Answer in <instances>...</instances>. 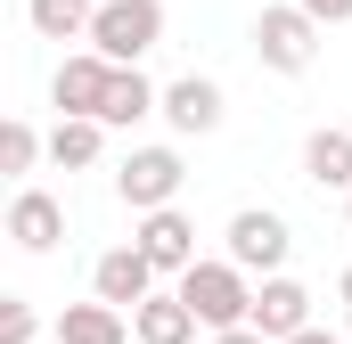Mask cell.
I'll list each match as a JSON object with an SVG mask.
<instances>
[{
  "mask_svg": "<svg viewBox=\"0 0 352 344\" xmlns=\"http://www.w3.org/2000/svg\"><path fill=\"white\" fill-rule=\"evenodd\" d=\"M173 295L197 312V328H213V336H230V328H246V320H254V279H246L230 255H221V262H197Z\"/></svg>",
  "mask_w": 352,
  "mask_h": 344,
  "instance_id": "obj_1",
  "label": "cell"
},
{
  "mask_svg": "<svg viewBox=\"0 0 352 344\" xmlns=\"http://www.w3.org/2000/svg\"><path fill=\"white\" fill-rule=\"evenodd\" d=\"M156 41H164V0H98L90 50H98L107 66H140Z\"/></svg>",
  "mask_w": 352,
  "mask_h": 344,
  "instance_id": "obj_2",
  "label": "cell"
},
{
  "mask_svg": "<svg viewBox=\"0 0 352 344\" xmlns=\"http://www.w3.org/2000/svg\"><path fill=\"white\" fill-rule=\"evenodd\" d=\"M254 58H263L270 74H303V66L320 58V25H311L295 0H270L263 17H254Z\"/></svg>",
  "mask_w": 352,
  "mask_h": 344,
  "instance_id": "obj_3",
  "label": "cell"
},
{
  "mask_svg": "<svg viewBox=\"0 0 352 344\" xmlns=\"http://www.w3.org/2000/svg\"><path fill=\"white\" fill-rule=\"evenodd\" d=\"M180 180H188L180 148H131L123 172H115V197H123L131 213H164V205L180 197Z\"/></svg>",
  "mask_w": 352,
  "mask_h": 344,
  "instance_id": "obj_4",
  "label": "cell"
},
{
  "mask_svg": "<svg viewBox=\"0 0 352 344\" xmlns=\"http://www.w3.org/2000/svg\"><path fill=\"white\" fill-rule=\"evenodd\" d=\"M295 246V230H287V213H270V205H246V213H230V262L254 279H278V262Z\"/></svg>",
  "mask_w": 352,
  "mask_h": 344,
  "instance_id": "obj_5",
  "label": "cell"
},
{
  "mask_svg": "<svg viewBox=\"0 0 352 344\" xmlns=\"http://www.w3.org/2000/svg\"><path fill=\"white\" fill-rule=\"evenodd\" d=\"M131 246L156 262V279H164V270H173V279H188V270H197V222H188L180 205H164V213H140Z\"/></svg>",
  "mask_w": 352,
  "mask_h": 344,
  "instance_id": "obj_6",
  "label": "cell"
},
{
  "mask_svg": "<svg viewBox=\"0 0 352 344\" xmlns=\"http://www.w3.org/2000/svg\"><path fill=\"white\" fill-rule=\"evenodd\" d=\"M90 295L115 303V312H140V303L156 295V262L140 255V246H107V255L90 262Z\"/></svg>",
  "mask_w": 352,
  "mask_h": 344,
  "instance_id": "obj_7",
  "label": "cell"
},
{
  "mask_svg": "<svg viewBox=\"0 0 352 344\" xmlns=\"http://www.w3.org/2000/svg\"><path fill=\"white\" fill-rule=\"evenodd\" d=\"M246 328L270 336V344H295L303 328H311V287H303V279H287V270L263 279V287H254V320H246Z\"/></svg>",
  "mask_w": 352,
  "mask_h": 344,
  "instance_id": "obj_8",
  "label": "cell"
},
{
  "mask_svg": "<svg viewBox=\"0 0 352 344\" xmlns=\"http://www.w3.org/2000/svg\"><path fill=\"white\" fill-rule=\"evenodd\" d=\"M107 83H115V66H107L98 50H74V58L50 74V107H58V115H90V123H98V107H107Z\"/></svg>",
  "mask_w": 352,
  "mask_h": 344,
  "instance_id": "obj_9",
  "label": "cell"
},
{
  "mask_svg": "<svg viewBox=\"0 0 352 344\" xmlns=\"http://www.w3.org/2000/svg\"><path fill=\"white\" fill-rule=\"evenodd\" d=\"M8 238H16L25 255H50V246L66 238V205H58L50 189H16V197H8Z\"/></svg>",
  "mask_w": 352,
  "mask_h": 344,
  "instance_id": "obj_10",
  "label": "cell"
},
{
  "mask_svg": "<svg viewBox=\"0 0 352 344\" xmlns=\"http://www.w3.org/2000/svg\"><path fill=\"white\" fill-rule=\"evenodd\" d=\"M164 123H173L180 140H205V131H221V83H205V74H180L164 90Z\"/></svg>",
  "mask_w": 352,
  "mask_h": 344,
  "instance_id": "obj_11",
  "label": "cell"
},
{
  "mask_svg": "<svg viewBox=\"0 0 352 344\" xmlns=\"http://www.w3.org/2000/svg\"><path fill=\"white\" fill-rule=\"evenodd\" d=\"M140 115H164V90L148 83L140 66H115V83H107V107H98V123H107V131H131Z\"/></svg>",
  "mask_w": 352,
  "mask_h": 344,
  "instance_id": "obj_12",
  "label": "cell"
},
{
  "mask_svg": "<svg viewBox=\"0 0 352 344\" xmlns=\"http://www.w3.org/2000/svg\"><path fill=\"white\" fill-rule=\"evenodd\" d=\"M303 180L311 189H336V197H352V131H311L303 140Z\"/></svg>",
  "mask_w": 352,
  "mask_h": 344,
  "instance_id": "obj_13",
  "label": "cell"
},
{
  "mask_svg": "<svg viewBox=\"0 0 352 344\" xmlns=\"http://www.w3.org/2000/svg\"><path fill=\"white\" fill-rule=\"evenodd\" d=\"M131 344H197V312L180 295H148L131 312Z\"/></svg>",
  "mask_w": 352,
  "mask_h": 344,
  "instance_id": "obj_14",
  "label": "cell"
},
{
  "mask_svg": "<svg viewBox=\"0 0 352 344\" xmlns=\"http://www.w3.org/2000/svg\"><path fill=\"white\" fill-rule=\"evenodd\" d=\"M50 344H131V336H123V312L90 295V303H66L58 312V336Z\"/></svg>",
  "mask_w": 352,
  "mask_h": 344,
  "instance_id": "obj_15",
  "label": "cell"
},
{
  "mask_svg": "<svg viewBox=\"0 0 352 344\" xmlns=\"http://www.w3.org/2000/svg\"><path fill=\"white\" fill-rule=\"evenodd\" d=\"M98 148H107V123H90V115H58V131H50V164H58V172H90V164H98Z\"/></svg>",
  "mask_w": 352,
  "mask_h": 344,
  "instance_id": "obj_16",
  "label": "cell"
},
{
  "mask_svg": "<svg viewBox=\"0 0 352 344\" xmlns=\"http://www.w3.org/2000/svg\"><path fill=\"white\" fill-rule=\"evenodd\" d=\"M90 17H98V0H25V25L41 41H90Z\"/></svg>",
  "mask_w": 352,
  "mask_h": 344,
  "instance_id": "obj_17",
  "label": "cell"
},
{
  "mask_svg": "<svg viewBox=\"0 0 352 344\" xmlns=\"http://www.w3.org/2000/svg\"><path fill=\"white\" fill-rule=\"evenodd\" d=\"M41 156H50V140H41L25 115H8V123H0V172H8V180H25Z\"/></svg>",
  "mask_w": 352,
  "mask_h": 344,
  "instance_id": "obj_18",
  "label": "cell"
},
{
  "mask_svg": "<svg viewBox=\"0 0 352 344\" xmlns=\"http://www.w3.org/2000/svg\"><path fill=\"white\" fill-rule=\"evenodd\" d=\"M0 344H41V320L25 295H0Z\"/></svg>",
  "mask_w": 352,
  "mask_h": 344,
  "instance_id": "obj_19",
  "label": "cell"
},
{
  "mask_svg": "<svg viewBox=\"0 0 352 344\" xmlns=\"http://www.w3.org/2000/svg\"><path fill=\"white\" fill-rule=\"evenodd\" d=\"M295 8H303V17H311L320 33H328V25H344V17H352V0H295Z\"/></svg>",
  "mask_w": 352,
  "mask_h": 344,
  "instance_id": "obj_20",
  "label": "cell"
},
{
  "mask_svg": "<svg viewBox=\"0 0 352 344\" xmlns=\"http://www.w3.org/2000/svg\"><path fill=\"white\" fill-rule=\"evenodd\" d=\"M295 344H352V336H336V328H303Z\"/></svg>",
  "mask_w": 352,
  "mask_h": 344,
  "instance_id": "obj_21",
  "label": "cell"
},
{
  "mask_svg": "<svg viewBox=\"0 0 352 344\" xmlns=\"http://www.w3.org/2000/svg\"><path fill=\"white\" fill-rule=\"evenodd\" d=\"M213 344H270V336H254V328H230V336H213Z\"/></svg>",
  "mask_w": 352,
  "mask_h": 344,
  "instance_id": "obj_22",
  "label": "cell"
},
{
  "mask_svg": "<svg viewBox=\"0 0 352 344\" xmlns=\"http://www.w3.org/2000/svg\"><path fill=\"white\" fill-rule=\"evenodd\" d=\"M336 295H344V303H352V262H344V279H336Z\"/></svg>",
  "mask_w": 352,
  "mask_h": 344,
  "instance_id": "obj_23",
  "label": "cell"
},
{
  "mask_svg": "<svg viewBox=\"0 0 352 344\" xmlns=\"http://www.w3.org/2000/svg\"><path fill=\"white\" fill-rule=\"evenodd\" d=\"M344 222H352V197H344Z\"/></svg>",
  "mask_w": 352,
  "mask_h": 344,
  "instance_id": "obj_24",
  "label": "cell"
}]
</instances>
